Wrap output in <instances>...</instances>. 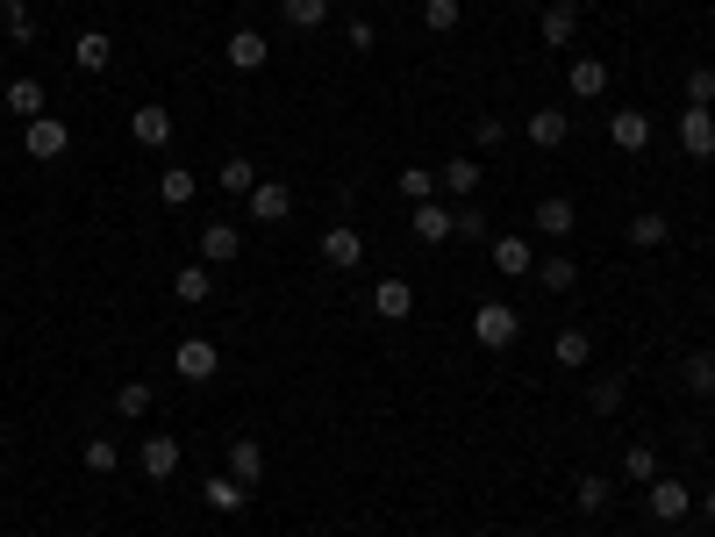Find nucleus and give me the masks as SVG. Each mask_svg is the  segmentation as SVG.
Returning <instances> with one entry per match:
<instances>
[{"mask_svg": "<svg viewBox=\"0 0 715 537\" xmlns=\"http://www.w3.org/2000/svg\"><path fill=\"white\" fill-rule=\"evenodd\" d=\"M515 337H523V315H515L509 301H479V309H473V345H487V351H509Z\"/></svg>", "mask_w": 715, "mask_h": 537, "instance_id": "nucleus-1", "label": "nucleus"}, {"mask_svg": "<svg viewBox=\"0 0 715 537\" xmlns=\"http://www.w3.org/2000/svg\"><path fill=\"white\" fill-rule=\"evenodd\" d=\"M172 373H179L187 387H208V380L222 373V351L208 345V337H179V351H172Z\"/></svg>", "mask_w": 715, "mask_h": 537, "instance_id": "nucleus-2", "label": "nucleus"}, {"mask_svg": "<svg viewBox=\"0 0 715 537\" xmlns=\"http://www.w3.org/2000/svg\"><path fill=\"white\" fill-rule=\"evenodd\" d=\"M22 151L51 165V158H65V151H72V129H65L58 115H36V122H22Z\"/></svg>", "mask_w": 715, "mask_h": 537, "instance_id": "nucleus-3", "label": "nucleus"}, {"mask_svg": "<svg viewBox=\"0 0 715 537\" xmlns=\"http://www.w3.org/2000/svg\"><path fill=\"white\" fill-rule=\"evenodd\" d=\"M137 466H143V480H172V473H179V437L172 430H151L137 445Z\"/></svg>", "mask_w": 715, "mask_h": 537, "instance_id": "nucleus-4", "label": "nucleus"}, {"mask_svg": "<svg viewBox=\"0 0 715 537\" xmlns=\"http://www.w3.org/2000/svg\"><path fill=\"white\" fill-rule=\"evenodd\" d=\"M129 137H137L143 151H165V143H172V108H158V101L129 108Z\"/></svg>", "mask_w": 715, "mask_h": 537, "instance_id": "nucleus-5", "label": "nucleus"}, {"mask_svg": "<svg viewBox=\"0 0 715 537\" xmlns=\"http://www.w3.org/2000/svg\"><path fill=\"white\" fill-rule=\"evenodd\" d=\"M609 143H615V151H651V115H644V108H615V122H609Z\"/></svg>", "mask_w": 715, "mask_h": 537, "instance_id": "nucleus-6", "label": "nucleus"}, {"mask_svg": "<svg viewBox=\"0 0 715 537\" xmlns=\"http://www.w3.org/2000/svg\"><path fill=\"white\" fill-rule=\"evenodd\" d=\"M243 201H251V223H287V215H293V193L279 187V179H258Z\"/></svg>", "mask_w": 715, "mask_h": 537, "instance_id": "nucleus-7", "label": "nucleus"}, {"mask_svg": "<svg viewBox=\"0 0 715 537\" xmlns=\"http://www.w3.org/2000/svg\"><path fill=\"white\" fill-rule=\"evenodd\" d=\"M680 151L687 158H715V115L708 108H680Z\"/></svg>", "mask_w": 715, "mask_h": 537, "instance_id": "nucleus-8", "label": "nucleus"}, {"mask_svg": "<svg viewBox=\"0 0 715 537\" xmlns=\"http://www.w3.org/2000/svg\"><path fill=\"white\" fill-rule=\"evenodd\" d=\"M644 502H651V516H658V523H680L687 509H694V495H687L680 480H665V473H658V480L644 487Z\"/></svg>", "mask_w": 715, "mask_h": 537, "instance_id": "nucleus-9", "label": "nucleus"}, {"mask_svg": "<svg viewBox=\"0 0 715 537\" xmlns=\"http://www.w3.org/2000/svg\"><path fill=\"white\" fill-rule=\"evenodd\" d=\"M529 223L544 229V237H573V223H579V209L565 201V193H544L537 209H529Z\"/></svg>", "mask_w": 715, "mask_h": 537, "instance_id": "nucleus-10", "label": "nucleus"}, {"mask_svg": "<svg viewBox=\"0 0 715 537\" xmlns=\"http://www.w3.org/2000/svg\"><path fill=\"white\" fill-rule=\"evenodd\" d=\"M415 237H423V243H451V237H459V209L423 201V209H415Z\"/></svg>", "mask_w": 715, "mask_h": 537, "instance_id": "nucleus-11", "label": "nucleus"}, {"mask_svg": "<svg viewBox=\"0 0 715 537\" xmlns=\"http://www.w3.org/2000/svg\"><path fill=\"white\" fill-rule=\"evenodd\" d=\"M323 259L337 265V273H358V259H365V237H358L351 223H337V229L323 237Z\"/></svg>", "mask_w": 715, "mask_h": 537, "instance_id": "nucleus-12", "label": "nucleus"}, {"mask_svg": "<svg viewBox=\"0 0 715 537\" xmlns=\"http://www.w3.org/2000/svg\"><path fill=\"white\" fill-rule=\"evenodd\" d=\"M201 502L215 509V516H243V502H251V487H243V480H229V473H215V480L201 487Z\"/></svg>", "mask_w": 715, "mask_h": 537, "instance_id": "nucleus-13", "label": "nucleus"}, {"mask_svg": "<svg viewBox=\"0 0 715 537\" xmlns=\"http://www.w3.org/2000/svg\"><path fill=\"white\" fill-rule=\"evenodd\" d=\"M222 58H229V65H237V72H258V65H265V58H273V43H265V36H258V29H237V36H229V43H222Z\"/></svg>", "mask_w": 715, "mask_h": 537, "instance_id": "nucleus-14", "label": "nucleus"}, {"mask_svg": "<svg viewBox=\"0 0 715 537\" xmlns=\"http://www.w3.org/2000/svg\"><path fill=\"white\" fill-rule=\"evenodd\" d=\"M0 101H8V115H15V122H36L51 93H43V79H8V93H0Z\"/></svg>", "mask_w": 715, "mask_h": 537, "instance_id": "nucleus-15", "label": "nucleus"}, {"mask_svg": "<svg viewBox=\"0 0 715 537\" xmlns=\"http://www.w3.org/2000/svg\"><path fill=\"white\" fill-rule=\"evenodd\" d=\"M237 251H243V229H237V223H208V229H201V259H208V265H229Z\"/></svg>", "mask_w": 715, "mask_h": 537, "instance_id": "nucleus-16", "label": "nucleus"}, {"mask_svg": "<svg viewBox=\"0 0 715 537\" xmlns=\"http://www.w3.org/2000/svg\"><path fill=\"white\" fill-rule=\"evenodd\" d=\"M565 87H573L579 101H601V93H609V65H601V58H573V72H565Z\"/></svg>", "mask_w": 715, "mask_h": 537, "instance_id": "nucleus-17", "label": "nucleus"}, {"mask_svg": "<svg viewBox=\"0 0 715 537\" xmlns=\"http://www.w3.org/2000/svg\"><path fill=\"white\" fill-rule=\"evenodd\" d=\"M565 137H573V122H565V108H537V115H529V143H537V151H559Z\"/></svg>", "mask_w": 715, "mask_h": 537, "instance_id": "nucleus-18", "label": "nucleus"}, {"mask_svg": "<svg viewBox=\"0 0 715 537\" xmlns=\"http://www.w3.org/2000/svg\"><path fill=\"white\" fill-rule=\"evenodd\" d=\"M108 58H115V43H108L101 29H79V36H72V65H79V72H108Z\"/></svg>", "mask_w": 715, "mask_h": 537, "instance_id": "nucleus-19", "label": "nucleus"}, {"mask_svg": "<svg viewBox=\"0 0 715 537\" xmlns=\"http://www.w3.org/2000/svg\"><path fill=\"white\" fill-rule=\"evenodd\" d=\"M373 309L387 315V323H401V315H415V287H409V279H379V287H373Z\"/></svg>", "mask_w": 715, "mask_h": 537, "instance_id": "nucleus-20", "label": "nucleus"}, {"mask_svg": "<svg viewBox=\"0 0 715 537\" xmlns=\"http://www.w3.org/2000/svg\"><path fill=\"white\" fill-rule=\"evenodd\" d=\"M229 480H243V487H258V480H265V445L237 437V445H229Z\"/></svg>", "mask_w": 715, "mask_h": 537, "instance_id": "nucleus-21", "label": "nucleus"}, {"mask_svg": "<svg viewBox=\"0 0 715 537\" xmlns=\"http://www.w3.org/2000/svg\"><path fill=\"white\" fill-rule=\"evenodd\" d=\"M573 36H579V8H573V0H559V8H544V43H551V51H565Z\"/></svg>", "mask_w": 715, "mask_h": 537, "instance_id": "nucleus-22", "label": "nucleus"}, {"mask_svg": "<svg viewBox=\"0 0 715 537\" xmlns=\"http://www.w3.org/2000/svg\"><path fill=\"white\" fill-rule=\"evenodd\" d=\"M172 295L187 301V309H201V301L215 295V273H208V265H187V273H172Z\"/></svg>", "mask_w": 715, "mask_h": 537, "instance_id": "nucleus-23", "label": "nucleus"}, {"mask_svg": "<svg viewBox=\"0 0 715 537\" xmlns=\"http://www.w3.org/2000/svg\"><path fill=\"white\" fill-rule=\"evenodd\" d=\"M494 265H501V273H515V279L537 273V259H529V237H494Z\"/></svg>", "mask_w": 715, "mask_h": 537, "instance_id": "nucleus-24", "label": "nucleus"}, {"mask_svg": "<svg viewBox=\"0 0 715 537\" xmlns=\"http://www.w3.org/2000/svg\"><path fill=\"white\" fill-rule=\"evenodd\" d=\"M437 187L443 193H479V158H451V165L437 173Z\"/></svg>", "mask_w": 715, "mask_h": 537, "instance_id": "nucleus-25", "label": "nucleus"}, {"mask_svg": "<svg viewBox=\"0 0 715 537\" xmlns=\"http://www.w3.org/2000/svg\"><path fill=\"white\" fill-rule=\"evenodd\" d=\"M193 187H201V179H193L187 165H165V179H158V201H172V209H187V201H193Z\"/></svg>", "mask_w": 715, "mask_h": 537, "instance_id": "nucleus-26", "label": "nucleus"}, {"mask_svg": "<svg viewBox=\"0 0 715 537\" xmlns=\"http://www.w3.org/2000/svg\"><path fill=\"white\" fill-rule=\"evenodd\" d=\"M551 359H559V365H587V359H594V337H587V329H559Z\"/></svg>", "mask_w": 715, "mask_h": 537, "instance_id": "nucleus-27", "label": "nucleus"}, {"mask_svg": "<svg viewBox=\"0 0 715 537\" xmlns=\"http://www.w3.org/2000/svg\"><path fill=\"white\" fill-rule=\"evenodd\" d=\"M537 279H544L551 295H565V287H573V279H579V265L565 259V251H551V259H537Z\"/></svg>", "mask_w": 715, "mask_h": 537, "instance_id": "nucleus-28", "label": "nucleus"}, {"mask_svg": "<svg viewBox=\"0 0 715 537\" xmlns=\"http://www.w3.org/2000/svg\"><path fill=\"white\" fill-rule=\"evenodd\" d=\"M459 22H465V8H459V0H429V8H423V29H429V36H451Z\"/></svg>", "mask_w": 715, "mask_h": 537, "instance_id": "nucleus-29", "label": "nucleus"}, {"mask_svg": "<svg viewBox=\"0 0 715 537\" xmlns=\"http://www.w3.org/2000/svg\"><path fill=\"white\" fill-rule=\"evenodd\" d=\"M623 473H630L637 487H651V480H658V451H651V445H630V451H623Z\"/></svg>", "mask_w": 715, "mask_h": 537, "instance_id": "nucleus-30", "label": "nucleus"}, {"mask_svg": "<svg viewBox=\"0 0 715 537\" xmlns=\"http://www.w3.org/2000/svg\"><path fill=\"white\" fill-rule=\"evenodd\" d=\"M665 237H673V223H665V215H637V223H630V243H637V251H658Z\"/></svg>", "mask_w": 715, "mask_h": 537, "instance_id": "nucleus-31", "label": "nucleus"}, {"mask_svg": "<svg viewBox=\"0 0 715 537\" xmlns=\"http://www.w3.org/2000/svg\"><path fill=\"white\" fill-rule=\"evenodd\" d=\"M222 187H229V193H251L258 187V158H222Z\"/></svg>", "mask_w": 715, "mask_h": 537, "instance_id": "nucleus-32", "label": "nucleus"}, {"mask_svg": "<svg viewBox=\"0 0 715 537\" xmlns=\"http://www.w3.org/2000/svg\"><path fill=\"white\" fill-rule=\"evenodd\" d=\"M115 416H129V423H137V416H151V387H143V380L115 387Z\"/></svg>", "mask_w": 715, "mask_h": 537, "instance_id": "nucleus-33", "label": "nucleus"}, {"mask_svg": "<svg viewBox=\"0 0 715 537\" xmlns=\"http://www.w3.org/2000/svg\"><path fill=\"white\" fill-rule=\"evenodd\" d=\"M0 22H8V36H15V43H36V22H29V0H0Z\"/></svg>", "mask_w": 715, "mask_h": 537, "instance_id": "nucleus-34", "label": "nucleus"}, {"mask_svg": "<svg viewBox=\"0 0 715 537\" xmlns=\"http://www.w3.org/2000/svg\"><path fill=\"white\" fill-rule=\"evenodd\" d=\"M579 509H587V516H601V509H609V480H601V473H579Z\"/></svg>", "mask_w": 715, "mask_h": 537, "instance_id": "nucleus-35", "label": "nucleus"}, {"mask_svg": "<svg viewBox=\"0 0 715 537\" xmlns=\"http://www.w3.org/2000/svg\"><path fill=\"white\" fill-rule=\"evenodd\" d=\"M401 193H409L415 209H423V201H437V173H423V165H409V173H401Z\"/></svg>", "mask_w": 715, "mask_h": 537, "instance_id": "nucleus-36", "label": "nucleus"}, {"mask_svg": "<svg viewBox=\"0 0 715 537\" xmlns=\"http://www.w3.org/2000/svg\"><path fill=\"white\" fill-rule=\"evenodd\" d=\"M623 387H630V380H594L587 409H594V416H615V409H623Z\"/></svg>", "mask_w": 715, "mask_h": 537, "instance_id": "nucleus-37", "label": "nucleus"}, {"mask_svg": "<svg viewBox=\"0 0 715 537\" xmlns=\"http://www.w3.org/2000/svg\"><path fill=\"white\" fill-rule=\"evenodd\" d=\"M86 466H93V473H115V466H122L115 437H86Z\"/></svg>", "mask_w": 715, "mask_h": 537, "instance_id": "nucleus-38", "label": "nucleus"}, {"mask_svg": "<svg viewBox=\"0 0 715 537\" xmlns=\"http://www.w3.org/2000/svg\"><path fill=\"white\" fill-rule=\"evenodd\" d=\"M708 101H715V72L694 65V72H687V108H708Z\"/></svg>", "mask_w": 715, "mask_h": 537, "instance_id": "nucleus-39", "label": "nucleus"}, {"mask_svg": "<svg viewBox=\"0 0 715 537\" xmlns=\"http://www.w3.org/2000/svg\"><path fill=\"white\" fill-rule=\"evenodd\" d=\"M687 387H694V395H715V359H708V351L687 359Z\"/></svg>", "mask_w": 715, "mask_h": 537, "instance_id": "nucleus-40", "label": "nucleus"}, {"mask_svg": "<svg viewBox=\"0 0 715 537\" xmlns=\"http://www.w3.org/2000/svg\"><path fill=\"white\" fill-rule=\"evenodd\" d=\"M287 22H293V29H323V22H329V0H301V8H287Z\"/></svg>", "mask_w": 715, "mask_h": 537, "instance_id": "nucleus-41", "label": "nucleus"}, {"mask_svg": "<svg viewBox=\"0 0 715 537\" xmlns=\"http://www.w3.org/2000/svg\"><path fill=\"white\" fill-rule=\"evenodd\" d=\"M343 43H351V51L365 58V51H373V43H379V29H373V22H365V15H358V22H351V36H343Z\"/></svg>", "mask_w": 715, "mask_h": 537, "instance_id": "nucleus-42", "label": "nucleus"}, {"mask_svg": "<svg viewBox=\"0 0 715 537\" xmlns=\"http://www.w3.org/2000/svg\"><path fill=\"white\" fill-rule=\"evenodd\" d=\"M473 137H479V151H494L509 129H501V115H479V122H473Z\"/></svg>", "mask_w": 715, "mask_h": 537, "instance_id": "nucleus-43", "label": "nucleus"}, {"mask_svg": "<svg viewBox=\"0 0 715 537\" xmlns=\"http://www.w3.org/2000/svg\"><path fill=\"white\" fill-rule=\"evenodd\" d=\"M701 516H708V523H715V495H701Z\"/></svg>", "mask_w": 715, "mask_h": 537, "instance_id": "nucleus-44", "label": "nucleus"}, {"mask_svg": "<svg viewBox=\"0 0 715 537\" xmlns=\"http://www.w3.org/2000/svg\"><path fill=\"white\" fill-rule=\"evenodd\" d=\"M279 8H301V0H279Z\"/></svg>", "mask_w": 715, "mask_h": 537, "instance_id": "nucleus-45", "label": "nucleus"}, {"mask_svg": "<svg viewBox=\"0 0 715 537\" xmlns=\"http://www.w3.org/2000/svg\"><path fill=\"white\" fill-rule=\"evenodd\" d=\"M523 8H537V0H523Z\"/></svg>", "mask_w": 715, "mask_h": 537, "instance_id": "nucleus-46", "label": "nucleus"}]
</instances>
